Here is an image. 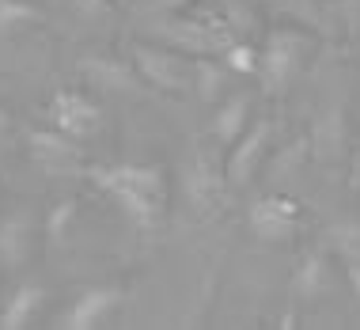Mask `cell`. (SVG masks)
<instances>
[{
	"instance_id": "5b68a950",
	"label": "cell",
	"mask_w": 360,
	"mask_h": 330,
	"mask_svg": "<svg viewBox=\"0 0 360 330\" xmlns=\"http://www.w3.org/2000/svg\"><path fill=\"white\" fill-rule=\"evenodd\" d=\"M269 144H274V122H269V118H258L255 125H247V129H243V137L231 144L224 182H228V186H243V182H247L250 174L258 171V163H262V156L269 152Z\"/></svg>"
},
{
	"instance_id": "d6986e66",
	"label": "cell",
	"mask_w": 360,
	"mask_h": 330,
	"mask_svg": "<svg viewBox=\"0 0 360 330\" xmlns=\"http://www.w3.org/2000/svg\"><path fill=\"white\" fill-rule=\"evenodd\" d=\"M330 239H334V250L345 262L349 258H360V228L356 224H338L334 231H330Z\"/></svg>"
},
{
	"instance_id": "44dd1931",
	"label": "cell",
	"mask_w": 360,
	"mask_h": 330,
	"mask_svg": "<svg viewBox=\"0 0 360 330\" xmlns=\"http://www.w3.org/2000/svg\"><path fill=\"white\" fill-rule=\"evenodd\" d=\"M345 277H349V288H353L356 304H360V258H349L345 262Z\"/></svg>"
},
{
	"instance_id": "3957f363",
	"label": "cell",
	"mask_w": 360,
	"mask_h": 330,
	"mask_svg": "<svg viewBox=\"0 0 360 330\" xmlns=\"http://www.w3.org/2000/svg\"><path fill=\"white\" fill-rule=\"evenodd\" d=\"M133 65L144 76V84L163 95H186L193 91V61L155 46H133Z\"/></svg>"
},
{
	"instance_id": "4fadbf2b",
	"label": "cell",
	"mask_w": 360,
	"mask_h": 330,
	"mask_svg": "<svg viewBox=\"0 0 360 330\" xmlns=\"http://www.w3.org/2000/svg\"><path fill=\"white\" fill-rule=\"evenodd\" d=\"M247 114H250L247 99L243 95H228L217 106V114H212V137L220 144H236L243 137V129H247Z\"/></svg>"
},
{
	"instance_id": "6da1fadb",
	"label": "cell",
	"mask_w": 360,
	"mask_h": 330,
	"mask_svg": "<svg viewBox=\"0 0 360 330\" xmlns=\"http://www.w3.org/2000/svg\"><path fill=\"white\" fill-rule=\"evenodd\" d=\"M87 179L106 198H114L122 212L141 228H155L167 209V171L160 163H110V167H87Z\"/></svg>"
},
{
	"instance_id": "7a4b0ae2",
	"label": "cell",
	"mask_w": 360,
	"mask_h": 330,
	"mask_svg": "<svg viewBox=\"0 0 360 330\" xmlns=\"http://www.w3.org/2000/svg\"><path fill=\"white\" fill-rule=\"evenodd\" d=\"M307 50L311 42L300 31H274L266 42V50L258 53V76H262V87L266 95H285L288 84L300 76L307 61Z\"/></svg>"
},
{
	"instance_id": "2e32d148",
	"label": "cell",
	"mask_w": 360,
	"mask_h": 330,
	"mask_svg": "<svg viewBox=\"0 0 360 330\" xmlns=\"http://www.w3.org/2000/svg\"><path fill=\"white\" fill-rule=\"evenodd\" d=\"M220 61H224V69L236 72V76H258V50L247 42H231L220 53Z\"/></svg>"
},
{
	"instance_id": "8fae6325",
	"label": "cell",
	"mask_w": 360,
	"mask_h": 330,
	"mask_svg": "<svg viewBox=\"0 0 360 330\" xmlns=\"http://www.w3.org/2000/svg\"><path fill=\"white\" fill-rule=\"evenodd\" d=\"M42 304H46V288H38V285H19L12 300L4 304V312H0V326L4 330H23V326H31L38 312H42Z\"/></svg>"
},
{
	"instance_id": "277c9868",
	"label": "cell",
	"mask_w": 360,
	"mask_h": 330,
	"mask_svg": "<svg viewBox=\"0 0 360 330\" xmlns=\"http://www.w3.org/2000/svg\"><path fill=\"white\" fill-rule=\"evenodd\" d=\"M247 224H250V236L262 239V243H288L300 231V205L288 198H262L255 201Z\"/></svg>"
},
{
	"instance_id": "ac0fdd59",
	"label": "cell",
	"mask_w": 360,
	"mask_h": 330,
	"mask_svg": "<svg viewBox=\"0 0 360 330\" xmlns=\"http://www.w3.org/2000/svg\"><path fill=\"white\" fill-rule=\"evenodd\" d=\"M217 190H220V179H217V171L209 167L205 160H198V167H193V179H190V193L205 205V201L217 198Z\"/></svg>"
},
{
	"instance_id": "52a82bcc",
	"label": "cell",
	"mask_w": 360,
	"mask_h": 330,
	"mask_svg": "<svg viewBox=\"0 0 360 330\" xmlns=\"http://www.w3.org/2000/svg\"><path fill=\"white\" fill-rule=\"evenodd\" d=\"M125 304V288L122 285H95V288H84L80 296L72 300V307L57 319V326H69V330H91L106 323L118 307Z\"/></svg>"
},
{
	"instance_id": "ffe728a7",
	"label": "cell",
	"mask_w": 360,
	"mask_h": 330,
	"mask_svg": "<svg viewBox=\"0 0 360 330\" xmlns=\"http://www.w3.org/2000/svg\"><path fill=\"white\" fill-rule=\"evenodd\" d=\"M72 212H76V201H65V205H57V209H53L50 224H46V239H50V247H61V231L69 228Z\"/></svg>"
},
{
	"instance_id": "30bf717a",
	"label": "cell",
	"mask_w": 360,
	"mask_h": 330,
	"mask_svg": "<svg viewBox=\"0 0 360 330\" xmlns=\"http://www.w3.org/2000/svg\"><path fill=\"white\" fill-rule=\"evenodd\" d=\"M31 152H34L38 163L65 167V163H72L76 156H80V144H76V137H69V133H61V129L53 125V129L31 133Z\"/></svg>"
},
{
	"instance_id": "9a60e30c",
	"label": "cell",
	"mask_w": 360,
	"mask_h": 330,
	"mask_svg": "<svg viewBox=\"0 0 360 330\" xmlns=\"http://www.w3.org/2000/svg\"><path fill=\"white\" fill-rule=\"evenodd\" d=\"M193 91L201 95L205 103H217L220 91H224V69H217L212 61H193Z\"/></svg>"
},
{
	"instance_id": "ba28073f",
	"label": "cell",
	"mask_w": 360,
	"mask_h": 330,
	"mask_svg": "<svg viewBox=\"0 0 360 330\" xmlns=\"http://www.w3.org/2000/svg\"><path fill=\"white\" fill-rule=\"evenodd\" d=\"M50 118L61 133L84 141V137H95L103 125V110L87 99L84 91H57L50 99Z\"/></svg>"
},
{
	"instance_id": "7402d4cb",
	"label": "cell",
	"mask_w": 360,
	"mask_h": 330,
	"mask_svg": "<svg viewBox=\"0 0 360 330\" xmlns=\"http://www.w3.org/2000/svg\"><path fill=\"white\" fill-rule=\"evenodd\" d=\"M8 125H12V114H8L4 106H0V137H4V133H8Z\"/></svg>"
},
{
	"instance_id": "7c38bea8",
	"label": "cell",
	"mask_w": 360,
	"mask_h": 330,
	"mask_svg": "<svg viewBox=\"0 0 360 330\" xmlns=\"http://www.w3.org/2000/svg\"><path fill=\"white\" fill-rule=\"evenodd\" d=\"M34 250V228L31 220L19 212V217L4 220V228H0V258H4V266H23L27 258H31Z\"/></svg>"
},
{
	"instance_id": "8992f818",
	"label": "cell",
	"mask_w": 360,
	"mask_h": 330,
	"mask_svg": "<svg viewBox=\"0 0 360 330\" xmlns=\"http://www.w3.org/2000/svg\"><path fill=\"white\" fill-rule=\"evenodd\" d=\"M155 34H163L171 46L186 53H198V57H212V53H224L236 38H231L224 27L217 23H198V19H171V23H160Z\"/></svg>"
},
{
	"instance_id": "e0dca14e",
	"label": "cell",
	"mask_w": 360,
	"mask_h": 330,
	"mask_svg": "<svg viewBox=\"0 0 360 330\" xmlns=\"http://www.w3.org/2000/svg\"><path fill=\"white\" fill-rule=\"evenodd\" d=\"M38 23V12L23 0H0V34H15L19 27Z\"/></svg>"
},
{
	"instance_id": "5bb4252c",
	"label": "cell",
	"mask_w": 360,
	"mask_h": 330,
	"mask_svg": "<svg viewBox=\"0 0 360 330\" xmlns=\"http://www.w3.org/2000/svg\"><path fill=\"white\" fill-rule=\"evenodd\" d=\"M330 288V258L326 255H307V262L296 269V296H319Z\"/></svg>"
},
{
	"instance_id": "9c48e42d",
	"label": "cell",
	"mask_w": 360,
	"mask_h": 330,
	"mask_svg": "<svg viewBox=\"0 0 360 330\" xmlns=\"http://www.w3.org/2000/svg\"><path fill=\"white\" fill-rule=\"evenodd\" d=\"M80 72L91 80L99 91L110 95H148L152 87L144 84V76L137 72L133 61H114V57H87L80 61Z\"/></svg>"
}]
</instances>
